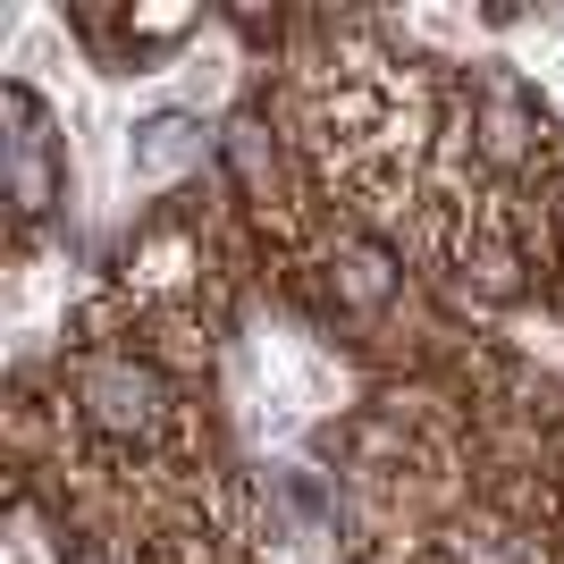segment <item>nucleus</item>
<instances>
[{
	"mask_svg": "<svg viewBox=\"0 0 564 564\" xmlns=\"http://www.w3.org/2000/svg\"><path fill=\"white\" fill-rule=\"evenodd\" d=\"M85 413H94L101 430H118V438H143V430L161 422V379L143 371V362H127V354H101V362H85Z\"/></svg>",
	"mask_w": 564,
	"mask_h": 564,
	"instance_id": "2",
	"label": "nucleus"
},
{
	"mask_svg": "<svg viewBox=\"0 0 564 564\" xmlns=\"http://www.w3.org/2000/svg\"><path fill=\"white\" fill-rule=\"evenodd\" d=\"M9 143H0V161H9V203H18V219H43L51 194H59V143H51V118L43 101L25 94V85H9Z\"/></svg>",
	"mask_w": 564,
	"mask_h": 564,
	"instance_id": "1",
	"label": "nucleus"
},
{
	"mask_svg": "<svg viewBox=\"0 0 564 564\" xmlns=\"http://www.w3.org/2000/svg\"><path fill=\"white\" fill-rule=\"evenodd\" d=\"M194 152H203V127H194V118H177V110L152 118V127L135 135V169H143V177H169V169H186Z\"/></svg>",
	"mask_w": 564,
	"mask_h": 564,
	"instance_id": "3",
	"label": "nucleus"
}]
</instances>
